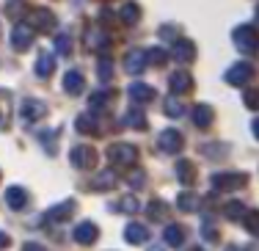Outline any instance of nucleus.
I'll return each instance as SVG.
<instances>
[{
	"mask_svg": "<svg viewBox=\"0 0 259 251\" xmlns=\"http://www.w3.org/2000/svg\"><path fill=\"white\" fill-rule=\"evenodd\" d=\"M146 216H149V221H168L171 207L165 204L163 199H152L149 207H146Z\"/></svg>",
	"mask_w": 259,
	"mask_h": 251,
	"instance_id": "20",
	"label": "nucleus"
},
{
	"mask_svg": "<svg viewBox=\"0 0 259 251\" xmlns=\"http://www.w3.org/2000/svg\"><path fill=\"white\" fill-rule=\"evenodd\" d=\"M226 83L229 86H245L254 77V66L251 64H245V61H240V64H234V66H229V72H226Z\"/></svg>",
	"mask_w": 259,
	"mask_h": 251,
	"instance_id": "8",
	"label": "nucleus"
},
{
	"mask_svg": "<svg viewBox=\"0 0 259 251\" xmlns=\"http://www.w3.org/2000/svg\"><path fill=\"white\" fill-rule=\"evenodd\" d=\"M75 127H77V133H85V136H100V124H97L94 113H80Z\"/></svg>",
	"mask_w": 259,
	"mask_h": 251,
	"instance_id": "21",
	"label": "nucleus"
},
{
	"mask_svg": "<svg viewBox=\"0 0 259 251\" xmlns=\"http://www.w3.org/2000/svg\"><path fill=\"white\" fill-rule=\"evenodd\" d=\"M30 17H33V25L41 28V30H53L55 25H58V20H55V14L50 9H36Z\"/></svg>",
	"mask_w": 259,
	"mask_h": 251,
	"instance_id": "22",
	"label": "nucleus"
},
{
	"mask_svg": "<svg viewBox=\"0 0 259 251\" xmlns=\"http://www.w3.org/2000/svg\"><path fill=\"white\" fill-rule=\"evenodd\" d=\"M144 177H146V174H144L141 169L133 171V188H144Z\"/></svg>",
	"mask_w": 259,
	"mask_h": 251,
	"instance_id": "43",
	"label": "nucleus"
},
{
	"mask_svg": "<svg viewBox=\"0 0 259 251\" xmlns=\"http://www.w3.org/2000/svg\"><path fill=\"white\" fill-rule=\"evenodd\" d=\"M83 45H85V50H91V53H102V50H108V47H110V36H108V30H105V28L91 25L83 33Z\"/></svg>",
	"mask_w": 259,
	"mask_h": 251,
	"instance_id": "3",
	"label": "nucleus"
},
{
	"mask_svg": "<svg viewBox=\"0 0 259 251\" xmlns=\"http://www.w3.org/2000/svg\"><path fill=\"white\" fill-rule=\"evenodd\" d=\"M177 180L182 182V185H193L196 182V166L190 160H177Z\"/></svg>",
	"mask_w": 259,
	"mask_h": 251,
	"instance_id": "23",
	"label": "nucleus"
},
{
	"mask_svg": "<svg viewBox=\"0 0 259 251\" xmlns=\"http://www.w3.org/2000/svg\"><path fill=\"white\" fill-rule=\"evenodd\" d=\"M69 160H72V166H75V169L89 171V169H94V166H97V152H94V146L80 144V146H75V149H72Z\"/></svg>",
	"mask_w": 259,
	"mask_h": 251,
	"instance_id": "5",
	"label": "nucleus"
},
{
	"mask_svg": "<svg viewBox=\"0 0 259 251\" xmlns=\"http://www.w3.org/2000/svg\"><path fill=\"white\" fill-rule=\"evenodd\" d=\"M163 240L168 243V246H182V243H185V229H182V226H177V224H168L163 229Z\"/></svg>",
	"mask_w": 259,
	"mask_h": 251,
	"instance_id": "26",
	"label": "nucleus"
},
{
	"mask_svg": "<svg viewBox=\"0 0 259 251\" xmlns=\"http://www.w3.org/2000/svg\"><path fill=\"white\" fill-rule=\"evenodd\" d=\"M149 251H163V248H157V246H152V248H149Z\"/></svg>",
	"mask_w": 259,
	"mask_h": 251,
	"instance_id": "48",
	"label": "nucleus"
},
{
	"mask_svg": "<svg viewBox=\"0 0 259 251\" xmlns=\"http://www.w3.org/2000/svg\"><path fill=\"white\" fill-rule=\"evenodd\" d=\"M97 75H100V80H110V77H113V61L102 56L97 61Z\"/></svg>",
	"mask_w": 259,
	"mask_h": 251,
	"instance_id": "35",
	"label": "nucleus"
},
{
	"mask_svg": "<svg viewBox=\"0 0 259 251\" xmlns=\"http://www.w3.org/2000/svg\"><path fill=\"white\" fill-rule=\"evenodd\" d=\"M251 130H254V136L259 138V119H254V124H251Z\"/></svg>",
	"mask_w": 259,
	"mask_h": 251,
	"instance_id": "46",
	"label": "nucleus"
},
{
	"mask_svg": "<svg viewBox=\"0 0 259 251\" xmlns=\"http://www.w3.org/2000/svg\"><path fill=\"white\" fill-rule=\"evenodd\" d=\"M160 36H163V39H177V36H180V30H171V25H165V28H160Z\"/></svg>",
	"mask_w": 259,
	"mask_h": 251,
	"instance_id": "42",
	"label": "nucleus"
},
{
	"mask_svg": "<svg viewBox=\"0 0 259 251\" xmlns=\"http://www.w3.org/2000/svg\"><path fill=\"white\" fill-rule=\"evenodd\" d=\"M9 116H11V94L0 89V130H9Z\"/></svg>",
	"mask_w": 259,
	"mask_h": 251,
	"instance_id": "25",
	"label": "nucleus"
},
{
	"mask_svg": "<svg viewBox=\"0 0 259 251\" xmlns=\"http://www.w3.org/2000/svg\"><path fill=\"white\" fill-rule=\"evenodd\" d=\"M116 210L130 213V216H133V213H138V210H141V204H138V199H135V196H124V199H121L119 204H116Z\"/></svg>",
	"mask_w": 259,
	"mask_h": 251,
	"instance_id": "39",
	"label": "nucleus"
},
{
	"mask_svg": "<svg viewBox=\"0 0 259 251\" xmlns=\"http://www.w3.org/2000/svg\"><path fill=\"white\" fill-rule=\"evenodd\" d=\"M22 251H47V248L36 240H28V243H22Z\"/></svg>",
	"mask_w": 259,
	"mask_h": 251,
	"instance_id": "44",
	"label": "nucleus"
},
{
	"mask_svg": "<svg viewBox=\"0 0 259 251\" xmlns=\"http://www.w3.org/2000/svg\"><path fill=\"white\" fill-rule=\"evenodd\" d=\"M11 45H14V50H28L33 45V28L25 25V22H17L14 30H11Z\"/></svg>",
	"mask_w": 259,
	"mask_h": 251,
	"instance_id": "10",
	"label": "nucleus"
},
{
	"mask_svg": "<svg viewBox=\"0 0 259 251\" xmlns=\"http://www.w3.org/2000/svg\"><path fill=\"white\" fill-rule=\"evenodd\" d=\"M174 58L180 61V64H190V61L196 58V45L190 39H180V41H174Z\"/></svg>",
	"mask_w": 259,
	"mask_h": 251,
	"instance_id": "17",
	"label": "nucleus"
},
{
	"mask_svg": "<svg viewBox=\"0 0 259 251\" xmlns=\"http://www.w3.org/2000/svg\"><path fill=\"white\" fill-rule=\"evenodd\" d=\"M226 251H245L243 246H237V243H234V246H226Z\"/></svg>",
	"mask_w": 259,
	"mask_h": 251,
	"instance_id": "47",
	"label": "nucleus"
},
{
	"mask_svg": "<svg viewBox=\"0 0 259 251\" xmlns=\"http://www.w3.org/2000/svg\"><path fill=\"white\" fill-rule=\"evenodd\" d=\"M243 102H245V108H248V111H259V89H245Z\"/></svg>",
	"mask_w": 259,
	"mask_h": 251,
	"instance_id": "40",
	"label": "nucleus"
},
{
	"mask_svg": "<svg viewBox=\"0 0 259 251\" xmlns=\"http://www.w3.org/2000/svg\"><path fill=\"white\" fill-rule=\"evenodd\" d=\"M163 108H165V116H171V119H180L185 113V105L180 100H174V97H168V100L163 102Z\"/></svg>",
	"mask_w": 259,
	"mask_h": 251,
	"instance_id": "32",
	"label": "nucleus"
},
{
	"mask_svg": "<svg viewBox=\"0 0 259 251\" xmlns=\"http://www.w3.org/2000/svg\"><path fill=\"white\" fill-rule=\"evenodd\" d=\"M55 72V58H53V53H41L39 61H36V75L39 77H50Z\"/></svg>",
	"mask_w": 259,
	"mask_h": 251,
	"instance_id": "27",
	"label": "nucleus"
},
{
	"mask_svg": "<svg viewBox=\"0 0 259 251\" xmlns=\"http://www.w3.org/2000/svg\"><path fill=\"white\" fill-rule=\"evenodd\" d=\"M72 3H75V6H80V3H83V0H72Z\"/></svg>",
	"mask_w": 259,
	"mask_h": 251,
	"instance_id": "49",
	"label": "nucleus"
},
{
	"mask_svg": "<svg viewBox=\"0 0 259 251\" xmlns=\"http://www.w3.org/2000/svg\"><path fill=\"white\" fill-rule=\"evenodd\" d=\"M45 113H47V105L41 100H33V97H28V100H22V105H20V116L25 121H39V119H45Z\"/></svg>",
	"mask_w": 259,
	"mask_h": 251,
	"instance_id": "9",
	"label": "nucleus"
},
{
	"mask_svg": "<svg viewBox=\"0 0 259 251\" xmlns=\"http://www.w3.org/2000/svg\"><path fill=\"white\" fill-rule=\"evenodd\" d=\"M28 201H30V199H28V191H25V188H20V185H11L9 191H6V204H9L14 213L25 210V207H28Z\"/></svg>",
	"mask_w": 259,
	"mask_h": 251,
	"instance_id": "15",
	"label": "nucleus"
},
{
	"mask_svg": "<svg viewBox=\"0 0 259 251\" xmlns=\"http://www.w3.org/2000/svg\"><path fill=\"white\" fill-rule=\"evenodd\" d=\"M119 20L124 22V25H138L141 22V6L138 3H124L119 11Z\"/></svg>",
	"mask_w": 259,
	"mask_h": 251,
	"instance_id": "24",
	"label": "nucleus"
},
{
	"mask_svg": "<svg viewBox=\"0 0 259 251\" xmlns=\"http://www.w3.org/2000/svg\"><path fill=\"white\" fill-rule=\"evenodd\" d=\"M9 246H11V237L6 235V232H0V251H3V248H9Z\"/></svg>",
	"mask_w": 259,
	"mask_h": 251,
	"instance_id": "45",
	"label": "nucleus"
},
{
	"mask_svg": "<svg viewBox=\"0 0 259 251\" xmlns=\"http://www.w3.org/2000/svg\"><path fill=\"white\" fill-rule=\"evenodd\" d=\"M193 251H201V248H193Z\"/></svg>",
	"mask_w": 259,
	"mask_h": 251,
	"instance_id": "51",
	"label": "nucleus"
},
{
	"mask_svg": "<svg viewBox=\"0 0 259 251\" xmlns=\"http://www.w3.org/2000/svg\"><path fill=\"white\" fill-rule=\"evenodd\" d=\"M256 14H259V6H256Z\"/></svg>",
	"mask_w": 259,
	"mask_h": 251,
	"instance_id": "50",
	"label": "nucleus"
},
{
	"mask_svg": "<svg viewBox=\"0 0 259 251\" xmlns=\"http://www.w3.org/2000/svg\"><path fill=\"white\" fill-rule=\"evenodd\" d=\"M61 89H64L66 94L77 97V94H83V91H85V77L80 75L77 69H69V72H64V80H61Z\"/></svg>",
	"mask_w": 259,
	"mask_h": 251,
	"instance_id": "12",
	"label": "nucleus"
},
{
	"mask_svg": "<svg viewBox=\"0 0 259 251\" xmlns=\"http://www.w3.org/2000/svg\"><path fill=\"white\" fill-rule=\"evenodd\" d=\"M212 121H215V111L209 105H196L193 108V124L199 127V130H207V127H212Z\"/></svg>",
	"mask_w": 259,
	"mask_h": 251,
	"instance_id": "18",
	"label": "nucleus"
},
{
	"mask_svg": "<svg viewBox=\"0 0 259 251\" xmlns=\"http://www.w3.org/2000/svg\"><path fill=\"white\" fill-rule=\"evenodd\" d=\"M6 14H9L14 22H20L22 14H25V0H9V9H6Z\"/></svg>",
	"mask_w": 259,
	"mask_h": 251,
	"instance_id": "36",
	"label": "nucleus"
},
{
	"mask_svg": "<svg viewBox=\"0 0 259 251\" xmlns=\"http://www.w3.org/2000/svg\"><path fill=\"white\" fill-rule=\"evenodd\" d=\"M124 124L135 127V130H146V116L141 113V111H127V116H124Z\"/></svg>",
	"mask_w": 259,
	"mask_h": 251,
	"instance_id": "34",
	"label": "nucleus"
},
{
	"mask_svg": "<svg viewBox=\"0 0 259 251\" xmlns=\"http://www.w3.org/2000/svg\"><path fill=\"white\" fill-rule=\"evenodd\" d=\"M110 94H113V91H94V94L89 97V105L94 108V111H97V108H102V105H108Z\"/></svg>",
	"mask_w": 259,
	"mask_h": 251,
	"instance_id": "38",
	"label": "nucleus"
},
{
	"mask_svg": "<svg viewBox=\"0 0 259 251\" xmlns=\"http://www.w3.org/2000/svg\"><path fill=\"white\" fill-rule=\"evenodd\" d=\"M127 94H130V100H133L135 105H146V102L155 100V89H152V86H146V83H133L127 89Z\"/></svg>",
	"mask_w": 259,
	"mask_h": 251,
	"instance_id": "16",
	"label": "nucleus"
},
{
	"mask_svg": "<svg viewBox=\"0 0 259 251\" xmlns=\"http://www.w3.org/2000/svg\"><path fill=\"white\" fill-rule=\"evenodd\" d=\"M124 237H127V243H133V246H141V243H146V240H149V229H146L144 224L133 221V224H127Z\"/></svg>",
	"mask_w": 259,
	"mask_h": 251,
	"instance_id": "19",
	"label": "nucleus"
},
{
	"mask_svg": "<svg viewBox=\"0 0 259 251\" xmlns=\"http://www.w3.org/2000/svg\"><path fill=\"white\" fill-rule=\"evenodd\" d=\"M72 237H75V243H80V246H91V243H97V237H100V229H97V224L83 221V224L75 226Z\"/></svg>",
	"mask_w": 259,
	"mask_h": 251,
	"instance_id": "11",
	"label": "nucleus"
},
{
	"mask_svg": "<svg viewBox=\"0 0 259 251\" xmlns=\"http://www.w3.org/2000/svg\"><path fill=\"white\" fill-rule=\"evenodd\" d=\"M245 207H243V201H229V204L224 207V216L229 218V221H243V216H245Z\"/></svg>",
	"mask_w": 259,
	"mask_h": 251,
	"instance_id": "30",
	"label": "nucleus"
},
{
	"mask_svg": "<svg viewBox=\"0 0 259 251\" xmlns=\"http://www.w3.org/2000/svg\"><path fill=\"white\" fill-rule=\"evenodd\" d=\"M75 207H77L75 201L66 199V201H61V204H53L41 218H45V224H64V221H69V218L75 216Z\"/></svg>",
	"mask_w": 259,
	"mask_h": 251,
	"instance_id": "6",
	"label": "nucleus"
},
{
	"mask_svg": "<svg viewBox=\"0 0 259 251\" xmlns=\"http://www.w3.org/2000/svg\"><path fill=\"white\" fill-rule=\"evenodd\" d=\"M105 155H108L110 166L116 169H133L135 160H138V149L133 144H110Z\"/></svg>",
	"mask_w": 259,
	"mask_h": 251,
	"instance_id": "1",
	"label": "nucleus"
},
{
	"mask_svg": "<svg viewBox=\"0 0 259 251\" xmlns=\"http://www.w3.org/2000/svg\"><path fill=\"white\" fill-rule=\"evenodd\" d=\"M201 235H204L207 237V240H212V243H218V229H215V226L212 224H209V221H204V226H201Z\"/></svg>",
	"mask_w": 259,
	"mask_h": 251,
	"instance_id": "41",
	"label": "nucleus"
},
{
	"mask_svg": "<svg viewBox=\"0 0 259 251\" xmlns=\"http://www.w3.org/2000/svg\"><path fill=\"white\" fill-rule=\"evenodd\" d=\"M243 226L254 237H259V210H248V213H245V216H243Z\"/></svg>",
	"mask_w": 259,
	"mask_h": 251,
	"instance_id": "31",
	"label": "nucleus"
},
{
	"mask_svg": "<svg viewBox=\"0 0 259 251\" xmlns=\"http://www.w3.org/2000/svg\"><path fill=\"white\" fill-rule=\"evenodd\" d=\"M234 45L240 47V53L243 56H254V53H259V33L254 25H237L232 33Z\"/></svg>",
	"mask_w": 259,
	"mask_h": 251,
	"instance_id": "2",
	"label": "nucleus"
},
{
	"mask_svg": "<svg viewBox=\"0 0 259 251\" xmlns=\"http://www.w3.org/2000/svg\"><path fill=\"white\" fill-rule=\"evenodd\" d=\"M55 50H58L61 56H69V53H72V36L69 33H58V36H55Z\"/></svg>",
	"mask_w": 259,
	"mask_h": 251,
	"instance_id": "37",
	"label": "nucleus"
},
{
	"mask_svg": "<svg viewBox=\"0 0 259 251\" xmlns=\"http://www.w3.org/2000/svg\"><path fill=\"white\" fill-rule=\"evenodd\" d=\"M113 185H116L113 171H102V174H97L94 180H91V188H94V191H110Z\"/></svg>",
	"mask_w": 259,
	"mask_h": 251,
	"instance_id": "29",
	"label": "nucleus"
},
{
	"mask_svg": "<svg viewBox=\"0 0 259 251\" xmlns=\"http://www.w3.org/2000/svg\"><path fill=\"white\" fill-rule=\"evenodd\" d=\"M177 207H180L182 213H196L199 210V196L190 193V191H182L180 196H177Z\"/></svg>",
	"mask_w": 259,
	"mask_h": 251,
	"instance_id": "28",
	"label": "nucleus"
},
{
	"mask_svg": "<svg viewBox=\"0 0 259 251\" xmlns=\"http://www.w3.org/2000/svg\"><path fill=\"white\" fill-rule=\"evenodd\" d=\"M157 146L165 152V155H177V152H182L185 138H182L180 130H163V133H160V138H157Z\"/></svg>",
	"mask_w": 259,
	"mask_h": 251,
	"instance_id": "7",
	"label": "nucleus"
},
{
	"mask_svg": "<svg viewBox=\"0 0 259 251\" xmlns=\"http://www.w3.org/2000/svg\"><path fill=\"white\" fill-rule=\"evenodd\" d=\"M146 61L155 66H163L165 61H168V50H163V47H152V50H146Z\"/></svg>",
	"mask_w": 259,
	"mask_h": 251,
	"instance_id": "33",
	"label": "nucleus"
},
{
	"mask_svg": "<svg viewBox=\"0 0 259 251\" xmlns=\"http://www.w3.org/2000/svg\"><path fill=\"white\" fill-rule=\"evenodd\" d=\"M146 64H149V61H146V50H138V47L124 56V69L130 75H141V72L146 69Z\"/></svg>",
	"mask_w": 259,
	"mask_h": 251,
	"instance_id": "14",
	"label": "nucleus"
},
{
	"mask_svg": "<svg viewBox=\"0 0 259 251\" xmlns=\"http://www.w3.org/2000/svg\"><path fill=\"white\" fill-rule=\"evenodd\" d=\"M168 86H171V91H174L177 97H182V94H188V91L193 89V77H190V72L177 69V72H171Z\"/></svg>",
	"mask_w": 259,
	"mask_h": 251,
	"instance_id": "13",
	"label": "nucleus"
},
{
	"mask_svg": "<svg viewBox=\"0 0 259 251\" xmlns=\"http://www.w3.org/2000/svg\"><path fill=\"white\" fill-rule=\"evenodd\" d=\"M248 182V177L240 174V171H224V174H215L212 177V188L215 191H237Z\"/></svg>",
	"mask_w": 259,
	"mask_h": 251,
	"instance_id": "4",
	"label": "nucleus"
}]
</instances>
